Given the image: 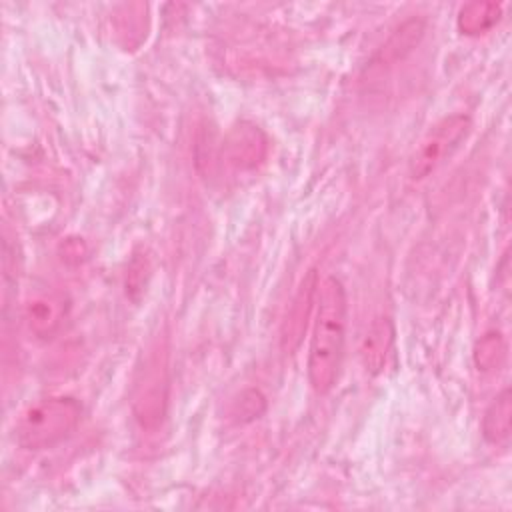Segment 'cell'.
<instances>
[{
  "instance_id": "obj_1",
  "label": "cell",
  "mask_w": 512,
  "mask_h": 512,
  "mask_svg": "<svg viewBox=\"0 0 512 512\" xmlns=\"http://www.w3.org/2000/svg\"><path fill=\"white\" fill-rule=\"evenodd\" d=\"M346 290L336 276H326L316 288V320L308 348V380L316 394L334 388L346 342Z\"/></svg>"
},
{
  "instance_id": "obj_2",
  "label": "cell",
  "mask_w": 512,
  "mask_h": 512,
  "mask_svg": "<svg viewBox=\"0 0 512 512\" xmlns=\"http://www.w3.org/2000/svg\"><path fill=\"white\" fill-rule=\"evenodd\" d=\"M82 406L70 396H50L30 404L14 422V442L24 450H46L66 440L78 426Z\"/></svg>"
},
{
  "instance_id": "obj_3",
  "label": "cell",
  "mask_w": 512,
  "mask_h": 512,
  "mask_svg": "<svg viewBox=\"0 0 512 512\" xmlns=\"http://www.w3.org/2000/svg\"><path fill=\"white\" fill-rule=\"evenodd\" d=\"M470 126L472 120L466 114H450L436 122L410 158V176L422 180L438 170L468 136Z\"/></svg>"
},
{
  "instance_id": "obj_4",
  "label": "cell",
  "mask_w": 512,
  "mask_h": 512,
  "mask_svg": "<svg viewBox=\"0 0 512 512\" xmlns=\"http://www.w3.org/2000/svg\"><path fill=\"white\" fill-rule=\"evenodd\" d=\"M268 156V136L254 122H236L222 142V162L234 172L258 168Z\"/></svg>"
},
{
  "instance_id": "obj_5",
  "label": "cell",
  "mask_w": 512,
  "mask_h": 512,
  "mask_svg": "<svg viewBox=\"0 0 512 512\" xmlns=\"http://www.w3.org/2000/svg\"><path fill=\"white\" fill-rule=\"evenodd\" d=\"M68 314V298L58 290L32 294L24 304V322L36 338H52Z\"/></svg>"
},
{
  "instance_id": "obj_6",
  "label": "cell",
  "mask_w": 512,
  "mask_h": 512,
  "mask_svg": "<svg viewBox=\"0 0 512 512\" xmlns=\"http://www.w3.org/2000/svg\"><path fill=\"white\" fill-rule=\"evenodd\" d=\"M394 336V324L388 316H378L372 320L360 344V360L368 374L376 376L384 370L394 344Z\"/></svg>"
},
{
  "instance_id": "obj_7",
  "label": "cell",
  "mask_w": 512,
  "mask_h": 512,
  "mask_svg": "<svg viewBox=\"0 0 512 512\" xmlns=\"http://www.w3.org/2000/svg\"><path fill=\"white\" fill-rule=\"evenodd\" d=\"M424 22L420 18H410L406 20L402 26H398L392 36L386 40V44L380 48V52L376 54L374 62L376 66H392L398 60H402L404 56H408L422 40L424 36Z\"/></svg>"
},
{
  "instance_id": "obj_8",
  "label": "cell",
  "mask_w": 512,
  "mask_h": 512,
  "mask_svg": "<svg viewBox=\"0 0 512 512\" xmlns=\"http://www.w3.org/2000/svg\"><path fill=\"white\" fill-rule=\"evenodd\" d=\"M512 428V394L504 388L482 416V436L488 444H504L510 438Z\"/></svg>"
},
{
  "instance_id": "obj_9",
  "label": "cell",
  "mask_w": 512,
  "mask_h": 512,
  "mask_svg": "<svg viewBox=\"0 0 512 512\" xmlns=\"http://www.w3.org/2000/svg\"><path fill=\"white\" fill-rule=\"evenodd\" d=\"M504 6L500 2H468L458 12V30L466 36H478L494 28L502 18Z\"/></svg>"
},
{
  "instance_id": "obj_10",
  "label": "cell",
  "mask_w": 512,
  "mask_h": 512,
  "mask_svg": "<svg viewBox=\"0 0 512 512\" xmlns=\"http://www.w3.org/2000/svg\"><path fill=\"white\" fill-rule=\"evenodd\" d=\"M316 288H318V282H316V274L312 272L308 276V280H304V284L300 286V292L290 310L286 330H284V346L294 348L298 344L302 332L306 330V320H308L310 308L316 302Z\"/></svg>"
},
{
  "instance_id": "obj_11",
  "label": "cell",
  "mask_w": 512,
  "mask_h": 512,
  "mask_svg": "<svg viewBox=\"0 0 512 512\" xmlns=\"http://www.w3.org/2000/svg\"><path fill=\"white\" fill-rule=\"evenodd\" d=\"M474 364L480 372H494L506 360V340L500 332H486L474 346Z\"/></svg>"
},
{
  "instance_id": "obj_12",
  "label": "cell",
  "mask_w": 512,
  "mask_h": 512,
  "mask_svg": "<svg viewBox=\"0 0 512 512\" xmlns=\"http://www.w3.org/2000/svg\"><path fill=\"white\" fill-rule=\"evenodd\" d=\"M266 408V400L258 390H244L234 406V416L238 420H254L258 418Z\"/></svg>"
}]
</instances>
